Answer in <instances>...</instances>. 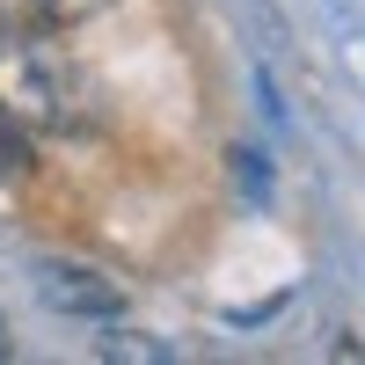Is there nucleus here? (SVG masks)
Returning a JSON list of instances; mask_svg holds the SVG:
<instances>
[{
    "label": "nucleus",
    "mask_w": 365,
    "mask_h": 365,
    "mask_svg": "<svg viewBox=\"0 0 365 365\" xmlns=\"http://www.w3.org/2000/svg\"><path fill=\"white\" fill-rule=\"evenodd\" d=\"M0 110H8L22 132H96L103 125L96 81L58 44H44V29L0 37Z\"/></svg>",
    "instance_id": "1"
},
{
    "label": "nucleus",
    "mask_w": 365,
    "mask_h": 365,
    "mask_svg": "<svg viewBox=\"0 0 365 365\" xmlns=\"http://www.w3.org/2000/svg\"><path fill=\"white\" fill-rule=\"evenodd\" d=\"M37 292L58 314H88V322H117L125 314V285H110L88 263H37Z\"/></svg>",
    "instance_id": "2"
},
{
    "label": "nucleus",
    "mask_w": 365,
    "mask_h": 365,
    "mask_svg": "<svg viewBox=\"0 0 365 365\" xmlns=\"http://www.w3.org/2000/svg\"><path fill=\"white\" fill-rule=\"evenodd\" d=\"M103 8H117V0H22V22L58 37V29H73V22H96Z\"/></svg>",
    "instance_id": "3"
},
{
    "label": "nucleus",
    "mask_w": 365,
    "mask_h": 365,
    "mask_svg": "<svg viewBox=\"0 0 365 365\" xmlns=\"http://www.w3.org/2000/svg\"><path fill=\"white\" fill-rule=\"evenodd\" d=\"M96 358H132V365H175V351H168V344H154V336H132V329H110V336L96 344Z\"/></svg>",
    "instance_id": "4"
},
{
    "label": "nucleus",
    "mask_w": 365,
    "mask_h": 365,
    "mask_svg": "<svg viewBox=\"0 0 365 365\" xmlns=\"http://www.w3.org/2000/svg\"><path fill=\"white\" fill-rule=\"evenodd\" d=\"M29 168H37V161H29V132L0 110V175H29Z\"/></svg>",
    "instance_id": "5"
},
{
    "label": "nucleus",
    "mask_w": 365,
    "mask_h": 365,
    "mask_svg": "<svg viewBox=\"0 0 365 365\" xmlns=\"http://www.w3.org/2000/svg\"><path fill=\"white\" fill-rule=\"evenodd\" d=\"M234 175L249 182V197H256V205L270 197V168H263V154H256V146H234Z\"/></svg>",
    "instance_id": "6"
},
{
    "label": "nucleus",
    "mask_w": 365,
    "mask_h": 365,
    "mask_svg": "<svg viewBox=\"0 0 365 365\" xmlns=\"http://www.w3.org/2000/svg\"><path fill=\"white\" fill-rule=\"evenodd\" d=\"M0 351H8V336H0Z\"/></svg>",
    "instance_id": "7"
}]
</instances>
